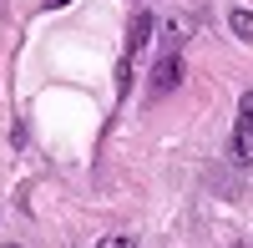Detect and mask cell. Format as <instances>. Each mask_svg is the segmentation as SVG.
I'll use <instances>...</instances> for the list:
<instances>
[{"instance_id": "6da1fadb", "label": "cell", "mask_w": 253, "mask_h": 248, "mask_svg": "<svg viewBox=\"0 0 253 248\" xmlns=\"http://www.w3.org/2000/svg\"><path fill=\"white\" fill-rule=\"evenodd\" d=\"M177 31H167V41H162V56H157V66H152V81H147V96H172L177 91V81H182V56H177Z\"/></svg>"}, {"instance_id": "7a4b0ae2", "label": "cell", "mask_w": 253, "mask_h": 248, "mask_svg": "<svg viewBox=\"0 0 253 248\" xmlns=\"http://www.w3.org/2000/svg\"><path fill=\"white\" fill-rule=\"evenodd\" d=\"M147 41H152V15H132V31H126V51H122V66H117V91L132 86V71H137V61L147 51Z\"/></svg>"}, {"instance_id": "3957f363", "label": "cell", "mask_w": 253, "mask_h": 248, "mask_svg": "<svg viewBox=\"0 0 253 248\" xmlns=\"http://www.w3.org/2000/svg\"><path fill=\"white\" fill-rule=\"evenodd\" d=\"M233 162L238 167H248L253 162V91H243V101H238V117H233Z\"/></svg>"}, {"instance_id": "277c9868", "label": "cell", "mask_w": 253, "mask_h": 248, "mask_svg": "<svg viewBox=\"0 0 253 248\" xmlns=\"http://www.w3.org/2000/svg\"><path fill=\"white\" fill-rule=\"evenodd\" d=\"M228 26H233L238 41H248V46H253V10H233V15H228Z\"/></svg>"}, {"instance_id": "5b68a950", "label": "cell", "mask_w": 253, "mask_h": 248, "mask_svg": "<svg viewBox=\"0 0 253 248\" xmlns=\"http://www.w3.org/2000/svg\"><path fill=\"white\" fill-rule=\"evenodd\" d=\"M96 248H137V238H126V233H112V238H101Z\"/></svg>"}, {"instance_id": "8992f818", "label": "cell", "mask_w": 253, "mask_h": 248, "mask_svg": "<svg viewBox=\"0 0 253 248\" xmlns=\"http://www.w3.org/2000/svg\"><path fill=\"white\" fill-rule=\"evenodd\" d=\"M5 248H20V243H5Z\"/></svg>"}]
</instances>
